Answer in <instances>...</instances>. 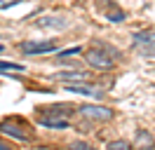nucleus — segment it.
Returning a JSON list of instances; mask_svg holds the SVG:
<instances>
[{
  "label": "nucleus",
  "instance_id": "16",
  "mask_svg": "<svg viewBox=\"0 0 155 150\" xmlns=\"http://www.w3.org/2000/svg\"><path fill=\"white\" fill-rule=\"evenodd\" d=\"M21 0H0V9H10L14 7V5H19Z\"/></svg>",
  "mask_w": 155,
  "mask_h": 150
},
{
  "label": "nucleus",
  "instance_id": "10",
  "mask_svg": "<svg viewBox=\"0 0 155 150\" xmlns=\"http://www.w3.org/2000/svg\"><path fill=\"white\" fill-rule=\"evenodd\" d=\"M38 26L49 28V31H64V28L68 26V19H64V17H42V19H38Z\"/></svg>",
  "mask_w": 155,
  "mask_h": 150
},
{
  "label": "nucleus",
  "instance_id": "4",
  "mask_svg": "<svg viewBox=\"0 0 155 150\" xmlns=\"http://www.w3.org/2000/svg\"><path fill=\"white\" fill-rule=\"evenodd\" d=\"M85 64L89 68H94V70H113L115 68V59H110L106 52H101L99 47H89L87 52H85Z\"/></svg>",
  "mask_w": 155,
  "mask_h": 150
},
{
  "label": "nucleus",
  "instance_id": "18",
  "mask_svg": "<svg viewBox=\"0 0 155 150\" xmlns=\"http://www.w3.org/2000/svg\"><path fill=\"white\" fill-rule=\"evenodd\" d=\"M2 49H5V47H2V45H0V54H2Z\"/></svg>",
  "mask_w": 155,
  "mask_h": 150
},
{
  "label": "nucleus",
  "instance_id": "2",
  "mask_svg": "<svg viewBox=\"0 0 155 150\" xmlns=\"http://www.w3.org/2000/svg\"><path fill=\"white\" fill-rule=\"evenodd\" d=\"M132 47L139 56L155 59V33L153 31H139L132 35Z\"/></svg>",
  "mask_w": 155,
  "mask_h": 150
},
{
  "label": "nucleus",
  "instance_id": "7",
  "mask_svg": "<svg viewBox=\"0 0 155 150\" xmlns=\"http://www.w3.org/2000/svg\"><path fill=\"white\" fill-rule=\"evenodd\" d=\"M66 89L68 92H73V94H82V96H92V99H101L104 96V92L99 89V87H92V84L87 82H75V84H66Z\"/></svg>",
  "mask_w": 155,
  "mask_h": 150
},
{
  "label": "nucleus",
  "instance_id": "1",
  "mask_svg": "<svg viewBox=\"0 0 155 150\" xmlns=\"http://www.w3.org/2000/svg\"><path fill=\"white\" fill-rule=\"evenodd\" d=\"M71 115H73V108H71V106H64V103H54V106H47V108H38V122L42 127H49V129H66Z\"/></svg>",
  "mask_w": 155,
  "mask_h": 150
},
{
  "label": "nucleus",
  "instance_id": "12",
  "mask_svg": "<svg viewBox=\"0 0 155 150\" xmlns=\"http://www.w3.org/2000/svg\"><path fill=\"white\" fill-rule=\"evenodd\" d=\"M108 150H132V143L125 139H117L113 143H108Z\"/></svg>",
  "mask_w": 155,
  "mask_h": 150
},
{
  "label": "nucleus",
  "instance_id": "17",
  "mask_svg": "<svg viewBox=\"0 0 155 150\" xmlns=\"http://www.w3.org/2000/svg\"><path fill=\"white\" fill-rule=\"evenodd\" d=\"M0 150H12V145L7 143V141H2V139H0Z\"/></svg>",
  "mask_w": 155,
  "mask_h": 150
},
{
  "label": "nucleus",
  "instance_id": "5",
  "mask_svg": "<svg viewBox=\"0 0 155 150\" xmlns=\"http://www.w3.org/2000/svg\"><path fill=\"white\" fill-rule=\"evenodd\" d=\"M0 131H2L5 136L17 139V141H24V143H31V141H33V136L28 134V129L19 127L14 120H2V122H0Z\"/></svg>",
  "mask_w": 155,
  "mask_h": 150
},
{
  "label": "nucleus",
  "instance_id": "9",
  "mask_svg": "<svg viewBox=\"0 0 155 150\" xmlns=\"http://www.w3.org/2000/svg\"><path fill=\"white\" fill-rule=\"evenodd\" d=\"M155 148V139L150 131L146 129H139L134 136V150H153Z\"/></svg>",
  "mask_w": 155,
  "mask_h": 150
},
{
  "label": "nucleus",
  "instance_id": "3",
  "mask_svg": "<svg viewBox=\"0 0 155 150\" xmlns=\"http://www.w3.org/2000/svg\"><path fill=\"white\" fill-rule=\"evenodd\" d=\"M78 112L89 122H110L115 117V112L108 106H99V103H82V106H78Z\"/></svg>",
  "mask_w": 155,
  "mask_h": 150
},
{
  "label": "nucleus",
  "instance_id": "8",
  "mask_svg": "<svg viewBox=\"0 0 155 150\" xmlns=\"http://www.w3.org/2000/svg\"><path fill=\"white\" fill-rule=\"evenodd\" d=\"M59 82L64 84H75V82H87L89 80V73L87 70H64V73L57 75Z\"/></svg>",
  "mask_w": 155,
  "mask_h": 150
},
{
  "label": "nucleus",
  "instance_id": "15",
  "mask_svg": "<svg viewBox=\"0 0 155 150\" xmlns=\"http://www.w3.org/2000/svg\"><path fill=\"white\" fill-rule=\"evenodd\" d=\"M80 54V47H73V49H66V52H59V59H68V56Z\"/></svg>",
  "mask_w": 155,
  "mask_h": 150
},
{
  "label": "nucleus",
  "instance_id": "6",
  "mask_svg": "<svg viewBox=\"0 0 155 150\" xmlns=\"http://www.w3.org/2000/svg\"><path fill=\"white\" fill-rule=\"evenodd\" d=\"M21 52L24 54H49V52H57V45L54 42H24L21 45Z\"/></svg>",
  "mask_w": 155,
  "mask_h": 150
},
{
  "label": "nucleus",
  "instance_id": "11",
  "mask_svg": "<svg viewBox=\"0 0 155 150\" xmlns=\"http://www.w3.org/2000/svg\"><path fill=\"white\" fill-rule=\"evenodd\" d=\"M106 19L113 21V24H120V21H125V12L115 7V9H110V12H106Z\"/></svg>",
  "mask_w": 155,
  "mask_h": 150
},
{
  "label": "nucleus",
  "instance_id": "14",
  "mask_svg": "<svg viewBox=\"0 0 155 150\" xmlns=\"http://www.w3.org/2000/svg\"><path fill=\"white\" fill-rule=\"evenodd\" d=\"M0 70H24V66H19V64H7V61H0Z\"/></svg>",
  "mask_w": 155,
  "mask_h": 150
},
{
  "label": "nucleus",
  "instance_id": "13",
  "mask_svg": "<svg viewBox=\"0 0 155 150\" xmlns=\"http://www.w3.org/2000/svg\"><path fill=\"white\" fill-rule=\"evenodd\" d=\"M68 150H94V145H89L85 141H73V143L68 145Z\"/></svg>",
  "mask_w": 155,
  "mask_h": 150
}]
</instances>
